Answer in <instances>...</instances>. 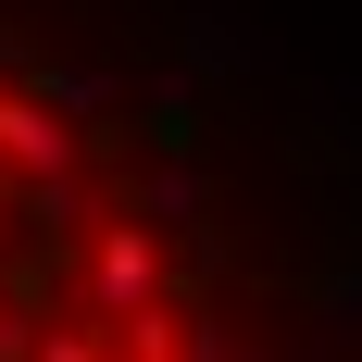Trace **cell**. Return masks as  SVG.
<instances>
[{"label": "cell", "instance_id": "6da1fadb", "mask_svg": "<svg viewBox=\"0 0 362 362\" xmlns=\"http://www.w3.org/2000/svg\"><path fill=\"white\" fill-rule=\"evenodd\" d=\"M175 300V262H163V238L150 225H88V262H75V325L88 337H125L138 313H163Z\"/></svg>", "mask_w": 362, "mask_h": 362}, {"label": "cell", "instance_id": "7a4b0ae2", "mask_svg": "<svg viewBox=\"0 0 362 362\" xmlns=\"http://www.w3.org/2000/svg\"><path fill=\"white\" fill-rule=\"evenodd\" d=\"M0 163H13V187H37V175H88V138H75V125H50L25 88H0Z\"/></svg>", "mask_w": 362, "mask_h": 362}, {"label": "cell", "instance_id": "3957f363", "mask_svg": "<svg viewBox=\"0 0 362 362\" xmlns=\"http://www.w3.org/2000/svg\"><path fill=\"white\" fill-rule=\"evenodd\" d=\"M200 200H213V175L187 163V150H163L138 175V200H125V225H150V238H200Z\"/></svg>", "mask_w": 362, "mask_h": 362}, {"label": "cell", "instance_id": "277c9868", "mask_svg": "<svg viewBox=\"0 0 362 362\" xmlns=\"http://www.w3.org/2000/svg\"><path fill=\"white\" fill-rule=\"evenodd\" d=\"M25 362H112V337H88L75 313L50 325V300H37V325H25Z\"/></svg>", "mask_w": 362, "mask_h": 362}]
</instances>
